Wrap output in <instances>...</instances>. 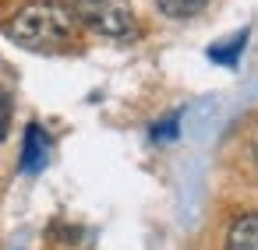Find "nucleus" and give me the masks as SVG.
<instances>
[{
    "label": "nucleus",
    "mask_w": 258,
    "mask_h": 250,
    "mask_svg": "<svg viewBox=\"0 0 258 250\" xmlns=\"http://www.w3.org/2000/svg\"><path fill=\"white\" fill-rule=\"evenodd\" d=\"M78 18L68 0H29L8 22V39L29 53H60L75 43Z\"/></svg>",
    "instance_id": "1"
},
{
    "label": "nucleus",
    "mask_w": 258,
    "mask_h": 250,
    "mask_svg": "<svg viewBox=\"0 0 258 250\" xmlns=\"http://www.w3.org/2000/svg\"><path fill=\"white\" fill-rule=\"evenodd\" d=\"M78 25L92 29L96 36L117 39V43H131L138 39V18L131 0H68Z\"/></svg>",
    "instance_id": "2"
},
{
    "label": "nucleus",
    "mask_w": 258,
    "mask_h": 250,
    "mask_svg": "<svg viewBox=\"0 0 258 250\" xmlns=\"http://www.w3.org/2000/svg\"><path fill=\"white\" fill-rule=\"evenodd\" d=\"M50 159V138L39 123H29L25 127V148H22V169L25 173H39Z\"/></svg>",
    "instance_id": "3"
},
{
    "label": "nucleus",
    "mask_w": 258,
    "mask_h": 250,
    "mask_svg": "<svg viewBox=\"0 0 258 250\" xmlns=\"http://www.w3.org/2000/svg\"><path fill=\"white\" fill-rule=\"evenodd\" d=\"M223 250H258V211H247L230 222Z\"/></svg>",
    "instance_id": "4"
},
{
    "label": "nucleus",
    "mask_w": 258,
    "mask_h": 250,
    "mask_svg": "<svg viewBox=\"0 0 258 250\" xmlns=\"http://www.w3.org/2000/svg\"><path fill=\"white\" fill-rule=\"evenodd\" d=\"M205 4H209V0H156V8H159L166 18H177V22L202 15V11H205Z\"/></svg>",
    "instance_id": "5"
},
{
    "label": "nucleus",
    "mask_w": 258,
    "mask_h": 250,
    "mask_svg": "<svg viewBox=\"0 0 258 250\" xmlns=\"http://www.w3.org/2000/svg\"><path fill=\"white\" fill-rule=\"evenodd\" d=\"M11 116H15V102H11V92L0 85V141L8 138V131H11Z\"/></svg>",
    "instance_id": "6"
},
{
    "label": "nucleus",
    "mask_w": 258,
    "mask_h": 250,
    "mask_svg": "<svg viewBox=\"0 0 258 250\" xmlns=\"http://www.w3.org/2000/svg\"><path fill=\"white\" fill-rule=\"evenodd\" d=\"M166 134H177V116H166V123L152 131V138H166Z\"/></svg>",
    "instance_id": "7"
},
{
    "label": "nucleus",
    "mask_w": 258,
    "mask_h": 250,
    "mask_svg": "<svg viewBox=\"0 0 258 250\" xmlns=\"http://www.w3.org/2000/svg\"><path fill=\"white\" fill-rule=\"evenodd\" d=\"M254 162H258V145H254Z\"/></svg>",
    "instance_id": "8"
}]
</instances>
